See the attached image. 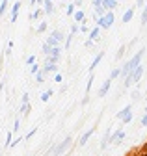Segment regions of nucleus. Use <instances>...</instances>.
I'll return each mask as SVG.
<instances>
[{"label":"nucleus","instance_id":"f257e3e1","mask_svg":"<svg viewBox=\"0 0 147 156\" xmlns=\"http://www.w3.org/2000/svg\"><path fill=\"white\" fill-rule=\"evenodd\" d=\"M114 21H116L114 11H106V15L97 19V26L99 28H110V26H114Z\"/></svg>","mask_w":147,"mask_h":156},{"label":"nucleus","instance_id":"f03ea898","mask_svg":"<svg viewBox=\"0 0 147 156\" xmlns=\"http://www.w3.org/2000/svg\"><path fill=\"white\" fill-rule=\"evenodd\" d=\"M71 143H73V138H71V136H67V138H63L62 143H58L56 147H52V152L56 154V156H62V154L71 147Z\"/></svg>","mask_w":147,"mask_h":156},{"label":"nucleus","instance_id":"7ed1b4c3","mask_svg":"<svg viewBox=\"0 0 147 156\" xmlns=\"http://www.w3.org/2000/svg\"><path fill=\"white\" fill-rule=\"evenodd\" d=\"M125 140V130L123 128H117L112 136H110V145H112V143H121Z\"/></svg>","mask_w":147,"mask_h":156},{"label":"nucleus","instance_id":"20e7f679","mask_svg":"<svg viewBox=\"0 0 147 156\" xmlns=\"http://www.w3.org/2000/svg\"><path fill=\"white\" fill-rule=\"evenodd\" d=\"M93 132H95V128H89V130H86L82 136H80V140H78V147H84L86 143H88V140L93 136Z\"/></svg>","mask_w":147,"mask_h":156},{"label":"nucleus","instance_id":"39448f33","mask_svg":"<svg viewBox=\"0 0 147 156\" xmlns=\"http://www.w3.org/2000/svg\"><path fill=\"white\" fill-rule=\"evenodd\" d=\"M143 71H145L143 65H138V67L131 73V74H132V84H138V82H140V78L143 76Z\"/></svg>","mask_w":147,"mask_h":156},{"label":"nucleus","instance_id":"423d86ee","mask_svg":"<svg viewBox=\"0 0 147 156\" xmlns=\"http://www.w3.org/2000/svg\"><path fill=\"white\" fill-rule=\"evenodd\" d=\"M99 34H101V28H99V26L95 24L93 28H91V30H89V34H88V41H89V43H93V41H95V39L99 37Z\"/></svg>","mask_w":147,"mask_h":156},{"label":"nucleus","instance_id":"0eeeda50","mask_svg":"<svg viewBox=\"0 0 147 156\" xmlns=\"http://www.w3.org/2000/svg\"><path fill=\"white\" fill-rule=\"evenodd\" d=\"M102 56H104V52H99V54H97V56L93 58V62L89 63V69H88L89 73H93V71L97 69V65H99V63H101V60H102Z\"/></svg>","mask_w":147,"mask_h":156},{"label":"nucleus","instance_id":"6e6552de","mask_svg":"<svg viewBox=\"0 0 147 156\" xmlns=\"http://www.w3.org/2000/svg\"><path fill=\"white\" fill-rule=\"evenodd\" d=\"M110 86H112V80L108 78V80H104V84L99 87V97H106V93L110 91Z\"/></svg>","mask_w":147,"mask_h":156},{"label":"nucleus","instance_id":"1a4fd4ad","mask_svg":"<svg viewBox=\"0 0 147 156\" xmlns=\"http://www.w3.org/2000/svg\"><path fill=\"white\" fill-rule=\"evenodd\" d=\"M132 17H134V8H128L125 13H123V17H121V23H131L132 21Z\"/></svg>","mask_w":147,"mask_h":156},{"label":"nucleus","instance_id":"9d476101","mask_svg":"<svg viewBox=\"0 0 147 156\" xmlns=\"http://www.w3.org/2000/svg\"><path fill=\"white\" fill-rule=\"evenodd\" d=\"M106 11H112L117 8V0H102V4H101Z\"/></svg>","mask_w":147,"mask_h":156},{"label":"nucleus","instance_id":"9b49d317","mask_svg":"<svg viewBox=\"0 0 147 156\" xmlns=\"http://www.w3.org/2000/svg\"><path fill=\"white\" fill-rule=\"evenodd\" d=\"M19 9H21V2L17 0V2H13V8H11V23L17 21V17H19Z\"/></svg>","mask_w":147,"mask_h":156},{"label":"nucleus","instance_id":"f8f14e48","mask_svg":"<svg viewBox=\"0 0 147 156\" xmlns=\"http://www.w3.org/2000/svg\"><path fill=\"white\" fill-rule=\"evenodd\" d=\"M50 37H54L58 43L65 41V35H63V32H62V30H52V32H50Z\"/></svg>","mask_w":147,"mask_h":156},{"label":"nucleus","instance_id":"ddd939ff","mask_svg":"<svg viewBox=\"0 0 147 156\" xmlns=\"http://www.w3.org/2000/svg\"><path fill=\"white\" fill-rule=\"evenodd\" d=\"M54 71H58V63H43V73H54Z\"/></svg>","mask_w":147,"mask_h":156},{"label":"nucleus","instance_id":"4468645a","mask_svg":"<svg viewBox=\"0 0 147 156\" xmlns=\"http://www.w3.org/2000/svg\"><path fill=\"white\" fill-rule=\"evenodd\" d=\"M131 112H132V104H128V106H125L123 110H119V112H117V119H123V117H125L127 113H131Z\"/></svg>","mask_w":147,"mask_h":156},{"label":"nucleus","instance_id":"2eb2a0df","mask_svg":"<svg viewBox=\"0 0 147 156\" xmlns=\"http://www.w3.org/2000/svg\"><path fill=\"white\" fill-rule=\"evenodd\" d=\"M43 11H45L47 15H52V13H54V2H47V0H45V4H43Z\"/></svg>","mask_w":147,"mask_h":156},{"label":"nucleus","instance_id":"dca6fc26","mask_svg":"<svg viewBox=\"0 0 147 156\" xmlns=\"http://www.w3.org/2000/svg\"><path fill=\"white\" fill-rule=\"evenodd\" d=\"M93 82H95V74L91 73L89 78H88V86H86V97H89V91H91V86H93Z\"/></svg>","mask_w":147,"mask_h":156},{"label":"nucleus","instance_id":"f3484780","mask_svg":"<svg viewBox=\"0 0 147 156\" xmlns=\"http://www.w3.org/2000/svg\"><path fill=\"white\" fill-rule=\"evenodd\" d=\"M110 136H112V134H110V130H106V134H104V140L101 141V151H104V149L110 145Z\"/></svg>","mask_w":147,"mask_h":156},{"label":"nucleus","instance_id":"a211bd4d","mask_svg":"<svg viewBox=\"0 0 147 156\" xmlns=\"http://www.w3.org/2000/svg\"><path fill=\"white\" fill-rule=\"evenodd\" d=\"M73 17H75V21H77V23H84V21H86V13H84L82 9H77V13L73 15Z\"/></svg>","mask_w":147,"mask_h":156},{"label":"nucleus","instance_id":"6ab92c4d","mask_svg":"<svg viewBox=\"0 0 147 156\" xmlns=\"http://www.w3.org/2000/svg\"><path fill=\"white\" fill-rule=\"evenodd\" d=\"M95 8V11H93V15H95V21H97V19L99 17H102V15H106V9L102 8V6H93Z\"/></svg>","mask_w":147,"mask_h":156},{"label":"nucleus","instance_id":"aec40b11","mask_svg":"<svg viewBox=\"0 0 147 156\" xmlns=\"http://www.w3.org/2000/svg\"><path fill=\"white\" fill-rule=\"evenodd\" d=\"M75 13H77V6H75V4H73V2H71V4L67 6V11H65V15H69V17H73V15H75Z\"/></svg>","mask_w":147,"mask_h":156},{"label":"nucleus","instance_id":"412c9836","mask_svg":"<svg viewBox=\"0 0 147 156\" xmlns=\"http://www.w3.org/2000/svg\"><path fill=\"white\" fill-rule=\"evenodd\" d=\"M30 112H32V104H24V106H21V113H23L24 117H28Z\"/></svg>","mask_w":147,"mask_h":156},{"label":"nucleus","instance_id":"4be33fe9","mask_svg":"<svg viewBox=\"0 0 147 156\" xmlns=\"http://www.w3.org/2000/svg\"><path fill=\"white\" fill-rule=\"evenodd\" d=\"M140 23H142V26H145V24H147V4H145V6H143V9H142V21H140Z\"/></svg>","mask_w":147,"mask_h":156},{"label":"nucleus","instance_id":"5701e85b","mask_svg":"<svg viewBox=\"0 0 147 156\" xmlns=\"http://www.w3.org/2000/svg\"><path fill=\"white\" fill-rule=\"evenodd\" d=\"M121 76V67H117V69H114L112 73H110V80H116V78H119Z\"/></svg>","mask_w":147,"mask_h":156},{"label":"nucleus","instance_id":"b1692460","mask_svg":"<svg viewBox=\"0 0 147 156\" xmlns=\"http://www.w3.org/2000/svg\"><path fill=\"white\" fill-rule=\"evenodd\" d=\"M52 95H54V91H52V89H48V91H45V93L41 95V102H47V101L50 99V97H52Z\"/></svg>","mask_w":147,"mask_h":156},{"label":"nucleus","instance_id":"393cba45","mask_svg":"<svg viewBox=\"0 0 147 156\" xmlns=\"http://www.w3.org/2000/svg\"><path fill=\"white\" fill-rule=\"evenodd\" d=\"M52 48H54V47H50V45H47V43H43V48H41V50H43V54H45V58H47V56H50V52H52Z\"/></svg>","mask_w":147,"mask_h":156},{"label":"nucleus","instance_id":"a878e982","mask_svg":"<svg viewBox=\"0 0 147 156\" xmlns=\"http://www.w3.org/2000/svg\"><path fill=\"white\" fill-rule=\"evenodd\" d=\"M43 13H45L43 9H35V11H34V13L30 15V19H32V21H35V19H39V17H41Z\"/></svg>","mask_w":147,"mask_h":156},{"label":"nucleus","instance_id":"bb28decb","mask_svg":"<svg viewBox=\"0 0 147 156\" xmlns=\"http://www.w3.org/2000/svg\"><path fill=\"white\" fill-rule=\"evenodd\" d=\"M47 26H48V24L43 21V23H39V26H38V30H35V32H38V34H43V32H47Z\"/></svg>","mask_w":147,"mask_h":156},{"label":"nucleus","instance_id":"cd10ccee","mask_svg":"<svg viewBox=\"0 0 147 156\" xmlns=\"http://www.w3.org/2000/svg\"><path fill=\"white\" fill-rule=\"evenodd\" d=\"M6 9H8V2H6V0H2V2H0V17L6 13Z\"/></svg>","mask_w":147,"mask_h":156},{"label":"nucleus","instance_id":"c85d7f7f","mask_svg":"<svg viewBox=\"0 0 147 156\" xmlns=\"http://www.w3.org/2000/svg\"><path fill=\"white\" fill-rule=\"evenodd\" d=\"M24 104H30V95H28V93H24V95H23V101H21V106H24Z\"/></svg>","mask_w":147,"mask_h":156},{"label":"nucleus","instance_id":"c756f323","mask_svg":"<svg viewBox=\"0 0 147 156\" xmlns=\"http://www.w3.org/2000/svg\"><path fill=\"white\" fill-rule=\"evenodd\" d=\"M35 80H38V82H39V84H41V82H43V80H45V73H43V71H39V73H38V74H35Z\"/></svg>","mask_w":147,"mask_h":156},{"label":"nucleus","instance_id":"7c9ffc66","mask_svg":"<svg viewBox=\"0 0 147 156\" xmlns=\"http://www.w3.org/2000/svg\"><path fill=\"white\" fill-rule=\"evenodd\" d=\"M125 50H127V47H125V45H123V47H119V50H117V56H116V58H117V60H121V58H123V54H125Z\"/></svg>","mask_w":147,"mask_h":156},{"label":"nucleus","instance_id":"2f4dec72","mask_svg":"<svg viewBox=\"0 0 147 156\" xmlns=\"http://www.w3.org/2000/svg\"><path fill=\"white\" fill-rule=\"evenodd\" d=\"M39 71H41V69H39V65H38V63H34V65L30 67V73H32V74H38Z\"/></svg>","mask_w":147,"mask_h":156},{"label":"nucleus","instance_id":"473e14b6","mask_svg":"<svg viewBox=\"0 0 147 156\" xmlns=\"http://www.w3.org/2000/svg\"><path fill=\"white\" fill-rule=\"evenodd\" d=\"M71 41H73V35L69 34V35L65 37V43H63V47H65V48H69V47H71Z\"/></svg>","mask_w":147,"mask_h":156},{"label":"nucleus","instance_id":"72a5a7b5","mask_svg":"<svg viewBox=\"0 0 147 156\" xmlns=\"http://www.w3.org/2000/svg\"><path fill=\"white\" fill-rule=\"evenodd\" d=\"M34 63H35V56H28V58H26V65H30V67H32Z\"/></svg>","mask_w":147,"mask_h":156},{"label":"nucleus","instance_id":"f704fd0d","mask_svg":"<svg viewBox=\"0 0 147 156\" xmlns=\"http://www.w3.org/2000/svg\"><path fill=\"white\" fill-rule=\"evenodd\" d=\"M19 126H21V121H19V119H15V123H13V134H15V132H19Z\"/></svg>","mask_w":147,"mask_h":156},{"label":"nucleus","instance_id":"c9c22d12","mask_svg":"<svg viewBox=\"0 0 147 156\" xmlns=\"http://www.w3.org/2000/svg\"><path fill=\"white\" fill-rule=\"evenodd\" d=\"M35 132H38V128H34V130H30V132H28V134H26V136H24V140H26V141H28V140H30V138H34V134H35Z\"/></svg>","mask_w":147,"mask_h":156},{"label":"nucleus","instance_id":"e433bc0d","mask_svg":"<svg viewBox=\"0 0 147 156\" xmlns=\"http://www.w3.org/2000/svg\"><path fill=\"white\" fill-rule=\"evenodd\" d=\"M78 30H80V24H73V26H71V35H75Z\"/></svg>","mask_w":147,"mask_h":156},{"label":"nucleus","instance_id":"4c0bfd02","mask_svg":"<svg viewBox=\"0 0 147 156\" xmlns=\"http://www.w3.org/2000/svg\"><path fill=\"white\" fill-rule=\"evenodd\" d=\"M80 32H84V34H89V26H88L86 23H82V24H80Z\"/></svg>","mask_w":147,"mask_h":156},{"label":"nucleus","instance_id":"58836bf2","mask_svg":"<svg viewBox=\"0 0 147 156\" xmlns=\"http://www.w3.org/2000/svg\"><path fill=\"white\" fill-rule=\"evenodd\" d=\"M6 147H11V132L6 134Z\"/></svg>","mask_w":147,"mask_h":156},{"label":"nucleus","instance_id":"ea45409f","mask_svg":"<svg viewBox=\"0 0 147 156\" xmlns=\"http://www.w3.org/2000/svg\"><path fill=\"white\" fill-rule=\"evenodd\" d=\"M54 80H56V84H60V82L63 80V76H62L60 73H56V74H54Z\"/></svg>","mask_w":147,"mask_h":156},{"label":"nucleus","instance_id":"a19ab883","mask_svg":"<svg viewBox=\"0 0 147 156\" xmlns=\"http://www.w3.org/2000/svg\"><path fill=\"white\" fill-rule=\"evenodd\" d=\"M142 125H143V126H147V110H145V113L142 115Z\"/></svg>","mask_w":147,"mask_h":156},{"label":"nucleus","instance_id":"79ce46f5","mask_svg":"<svg viewBox=\"0 0 147 156\" xmlns=\"http://www.w3.org/2000/svg\"><path fill=\"white\" fill-rule=\"evenodd\" d=\"M138 151H142V152H147V141H145V143H143V145H142Z\"/></svg>","mask_w":147,"mask_h":156},{"label":"nucleus","instance_id":"37998d69","mask_svg":"<svg viewBox=\"0 0 147 156\" xmlns=\"http://www.w3.org/2000/svg\"><path fill=\"white\" fill-rule=\"evenodd\" d=\"M134 154H136V156H147V152H142V151H136Z\"/></svg>","mask_w":147,"mask_h":156},{"label":"nucleus","instance_id":"c03bdc74","mask_svg":"<svg viewBox=\"0 0 147 156\" xmlns=\"http://www.w3.org/2000/svg\"><path fill=\"white\" fill-rule=\"evenodd\" d=\"M19 143H21V138H17V140H15V141L11 143V147H15V145H19Z\"/></svg>","mask_w":147,"mask_h":156},{"label":"nucleus","instance_id":"a18cd8bd","mask_svg":"<svg viewBox=\"0 0 147 156\" xmlns=\"http://www.w3.org/2000/svg\"><path fill=\"white\" fill-rule=\"evenodd\" d=\"M102 4V0H93V6H101Z\"/></svg>","mask_w":147,"mask_h":156},{"label":"nucleus","instance_id":"49530a36","mask_svg":"<svg viewBox=\"0 0 147 156\" xmlns=\"http://www.w3.org/2000/svg\"><path fill=\"white\" fill-rule=\"evenodd\" d=\"M136 4H138V6H143V4H145V0H136Z\"/></svg>","mask_w":147,"mask_h":156},{"label":"nucleus","instance_id":"de8ad7c7","mask_svg":"<svg viewBox=\"0 0 147 156\" xmlns=\"http://www.w3.org/2000/svg\"><path fill=\"white\" fill-rule=\"evenodd\" d=\"M30 4H38V0H30Z\"/></svg>","mask_w":147,"mask_h":156},{"label":"nucleus","instance_id":"09e8293b","mask_svg":"<svg viewBox=\"0 0 147 156\" xmlns=\"http://www.w3.org/2000/svg\"><path fill=\"white\" fill-rule=\"evenodd\" d=\"M47 2H54V0H47Z\"/></svg>","mask_w":147,"mask_h":156},{"label":"nucleus","instance_id":"8fccbe9b","mask_svg":"<svg viewBox=\"0 0 147 156\" xmlns=\"http://www.w3.org/2000/svg\"><path fill=\"white\" fill-rule=\"evenodd\" d=\"M128 156H136V154H128Z\"/></svg>","mask_w":147,"mask_h":156},{"label":"nucleus","instance_id":"3c124183","mask_svg":"<svg viewBox=\"0 0 147 156\" xmlns=\"http://www.w3.org/2000/svg\"><path fill=\"white\" fill-rule=\"evenodd\" d=\"M6 2H11V0H6Z\"/></svg>","mask_w":147,"mask_h":156},{"label":"nucleus","instance_id":"603ef678","mask_svg":"<svg viewBox=\"0 0 147 156\" xmlns=\"http://www.w3.org/2000/svg\"><path fill=\"white\" fill-rule=\"evenodd\" d=\"M0 2H2V0H0Z\"/></svg>","mask_w":147,"mask_h":156},{"label":"nucleus","instance_id":"864d4df0","mask_svg":"<svg viewBox=\"0 0 147 156\" xmlns=\"http://www.w3.org/2000/svg\"><path fill=\"white\" fill-rule=\"evenodd\" d=\"M117 2H119V0H117Z\"/></svg>","mask_w":147,"mask_h":156}]
</instances>
